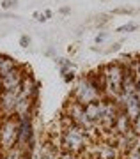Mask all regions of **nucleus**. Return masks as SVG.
I'll list each match as a JSON object with an SVG mask.
<instances>
[{
  "mask_svg": "<svg viewBox=\"0 0 140 159\" xmlns=\"http://www.w3.org/2000/svg\"><path fill=\"white\" fill-rule=\"evenodd\" d=\"M18 136H20V122H14L7 117L0 124V147L9 150L18 142Z\"/></svg>",
  "mask_w": 140,
  "mask_h": 159,
  "instance_id": "3",
  "label": "nucleus"
},
{
  "mask_svg": "<svg viewBox=\"0 0 140 159\" xmlns=\"http://www.w3.org/2000/svg\"><path fill=\"white\" fill-rule=\"evenodd\" d=\"M137 29V25L135 23H128V25H123V27H119L117 32H131V30Z\"/></svg>",
  "mask_w": 140,
  "mask_h": 159,
  "instance_id": "8",
  "label": "nucleus"
},
{
  "mask_svg": "<svg viewBox=\"0 0 140 159\" xmlns=\"http://www.w3.org/2000/svg\"><path fill=\"white\" fill-rule=\"evenodd\" d=\"M18 101H20V90H2L0 92V111L9 117L16 111Z\"/></svg>",
  "mask_w": 140,
  "mask_h": 159,
  "instance_id": "5",
  "label": "nucleus"
},
{
  "mask_svg": "<svg viewBox=\"0 0 140 159\" xmlns=\"http://www.w3.org/2000/svg\"><path fill=\"white\" fill-rule=\"evenodd\" d=\"M20 44H22V46H27L28 44V37H27V35H23L22 39H20Z\"/></svg>",
  "mask_w": 140,
  "mask_h": 159,
  "instance_id": "11",
  "label": "nucleus"
},
{
  "mask_svg": "<svg viewBox=\"0 0 140 159\" xmlns=\"http://www.w3.org/2000/svg\"><path fill=\"white\" fill-rule=\"evenodd\" d=\"M128 159H140V150H137V148H135V150H131Z\"/></svg>",
  "mask_w": 140,
  "mask_h": 159,
  "instance_id": "10",
  "label": "nucleus"
},
{
  "mask_svg": "<svg viewBox=\"0 0 140 159\" xmlns=\"http://www.w3.org/2000/svg\"><path fill=\"white\" fill-rule=\"evenodd\" d=\"M124 73H126V69L121 64H110L103 69V81H105V89L110 97H117L121 94Z\"/></svg>",
  "mask_w": 140,
  "mask_h": 159,
  "instance_id": "1",
  "label": "nucleus"
},
{
  "mask_svg": "<svg viewBox=\"0 0 140 159\" xmlns=\"http://www.w3.org/2000/svg\"><path fill=\"white\" fill-rule=\"evenodd\" d=\"M16 67H18V64L14 62L11 57H6V58H4V62H2V66H0V76L11 73L12 69H16Z\"/></svg>",
  "mask_w": 140,
  "mask_h": 159,
  "instance_id": "7",
  "label": "nucleus"
},
{
  "mask_svg": "<svg viewBox=\"0 0 140 159\" xmlns=\"http://www.w3.org/2000/svg\"><path fill=\"white\" fill-rule=\"evenodd\" d=\"M62 159H73V156H71V152H67V154L62 156Z\"/></svg>",
  "mask_w": 140,
  "mask_h": 159,
  "instance_id": "12",
  "label": "nucleus"
},
{
  "mask_svg": "<svg viewBox=\"0 0 140 159\" xmlns=\"http://www.w3.org/2000/svg\"><path fill=\"white\" fill-rule=\"evenodd\" d=\"M75 97H76L78 104L87 106V104H90V102L99 101L101 89H99V85H98L92 78H82V80H80V83L76 85Z\"/></svg>",
  "mask_w": 140,
  "mask_h": 159,
  "instance_id": "2",
  "label": "nucleus"
},
{
  "mask_svg": "<svg viewBox=\"0 0 140 159\" xmlns=\"http://www.w3.org/2000/svg\"><path fill=\"white\" fill-rule=\"evenodd\" d=\"M14 4H16V0H2L0 6H2V9H11Z\"/></svg>",
  "mask_w": 140,
  "mask_h": 159,
  "instance_id": "9",
  "label": "nucleus"
},
{
  "mask_svg": "<svg viewBox=\"0 0 140 159\" xmlns=\"http://www.w3.org/2000/svg\"><path fill=\"white\" fill-rule=\"evenodd\" d=\"M105 37H107V35H105V34H101V35H98V37H96V41L99 43V41H103V39H105Z\"/></svg>",
  "mask_w": 140,
  "mask_h": 159,
  "instance_id": "13",
  "label": "nucleus"
},
{
  "mask_svg": "<svg viewBox=\"0 0 140 159\" xmlns=\"http://www.w3.org/2000/svg\"><path fill=\"white\" fill-rule=\"evenodd\" d=\"M85 136H84V129H80L78 125L71 124L64 131V145H66L67 150L71 152H78L80 148L84 147Z\"/></svg>",
  "mask_w": 140,
  "mask_h": 159,
  "instance_id": "4",
  "label": "nucleus"
},
{
  "mask_svg": "<svg viewBox=\"0 0 140 159\" xmlns=\"http://www.w3.org/2000/svg\"><path fill=\"white\" fill-rule=\"evenodd\" d=\"M23 81V74L20 69H12L11 73L0 76V92L2 90H20Z\"/></svg>",
  "mask_w": 140,
  "mask_h": 159,
  "instance_id": "6",
  "label": "nucleus"
}]
</instances>
